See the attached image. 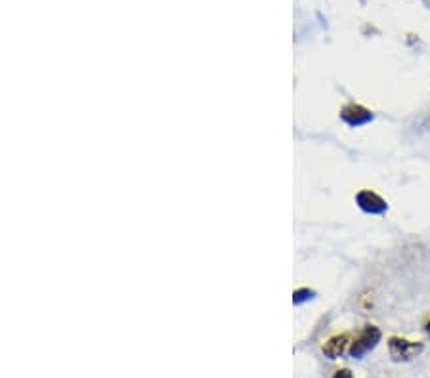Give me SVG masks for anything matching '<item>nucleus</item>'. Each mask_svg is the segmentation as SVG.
Here are the masks:
<instances>
[{
    "label": "nucleus",
    "instance_id": "obj_5",
    "mask_svg": "<svg viewBox=\"0 0 430 378\" xmlns=\"http://www.w3.org/2000/svg\"><path fill=\"white\" fill-rule=\"evenodd\" d=\"M350 346H352V338H350L348 332H339V334H333L325 340V344L321 346V351L325 358L339 359L344 353H348Z\"/></svg>",
    "mask_w": 430,
    "mask_h": 378
},
{
    "label": "nucleus",
    "instance_id": "obj_7",
    "mask_svg": "<svg viewBox=\"0 0 430 378\" xmlns=\"http://www.w3.org/2000/svg\"><path fill=\"white\" fill-rule=\"evenodd\" d=\"M423 329H424V332H426V334L430 337V315H429V319H426V321L423 323Z\"/></svg>",
    "mask_w": 430,
    "mask_h": 378
},
{
    "label": "nucleus",
    "instance_id": "obj_2",
    "mask_svg": "<svg viewBox=\"0 0 430 378\" xmlns=\"http://www.w3.org/2000/svg\"><path fill=\"white\" fill-rule=\"evenodd\" d=\"M382 331L377 327V325H363V329L358 332V337L352 340V346H350L348 356L354 359H362L363 356H367L369 351L375 350L377 344L381 342Z\"/></svg>",
    "mask_w": 430,
    "mask_h": 378
},
{
    "label": "nucleus",
    "instance_id": "obj_3",
    "mask_svg": "<svg viewBox=\"0 0 430 378\" xmlns=\"http://www.w3.org/2000/svg\"><path fill=\"white\" fill-rule=\"evenodd\" d=\"M356 204L365 212V214H373V216H379V214H384L389 210V203L382 199L377 191L373 189H362L356 193Z\"/></svg>",
    "mask_w": 430,
    "mask_h": 378
},
{
    "label": "nucleus",
    "instance_id": "obj_4",
    "mask_svg": "<svg viewBox=\"0 0 430 378\" xmlns=\"http://www.w3.org/2000/svg\"><path fill=\"white\" fill-rule=\"evenodd\" d=\"M341 119L352 129H358V126H363V124L373 121V113L360 103H346L341 109Z\"/></svg>",
    "mask_w": 430,
    "mask_h": 378
},
{
    "label": "nucleus",
    "instance_id": "obj_6",
    "mask_svg": "<svg viewBox=\"0 0 430 378\" xmlns=\"http://www.w3.org/2000/svg\"><path fill=\"white\" fill-rule=\"evenodd\" d=\"M331 378H354V372L350 371V369H339V371H334Z\"/></svg>",
    "mask_w": 430,
    "mask_h": 378
},
{
    "label": "nucleus",
    "instance_id": "obj_1",
    "mask_svg": "<svg viewBox=\"0 0 430 378\" xmlns=\"http://www.w3.org/2000/svg\"><path fill=\"white\" fill-rule=\"evenodd\" d=\"M386 344H389L390 358H392V361H396V363L413 361V359L419 358L424 350L423 342L410 340V338L403 337H390Z\"/></svg>",
    "mask_w": 430,
    "mask_h": 378
}]
</instances>
